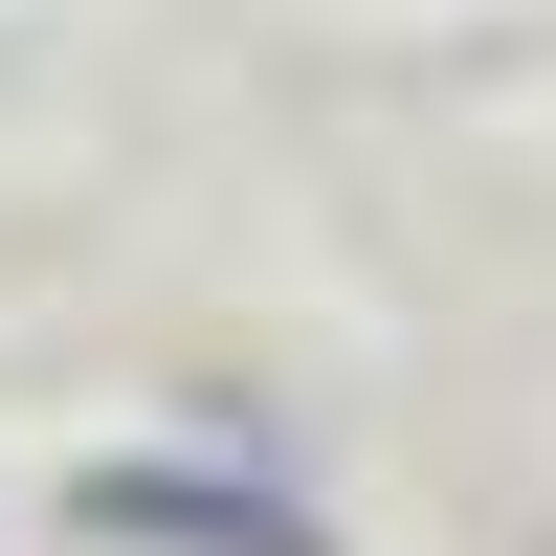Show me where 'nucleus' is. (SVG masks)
I'll list each match as a JSON object with an SVG mask.
<instances>
[{"mask_svg":"<svg viewBox=\"0 0 556 556\" xmlns=\"http://www.w3.org/2000/svg\"><path fill=\"white\" fill-rule=\"evenodd\" d=\"M89 534H134V556H334L312 513H267V490H178V468H89Z\"/></svg>","mask_w":556,"mask_h":556,"instance_id":"f257e3e1","label":"nucleus"}]
</instances>
